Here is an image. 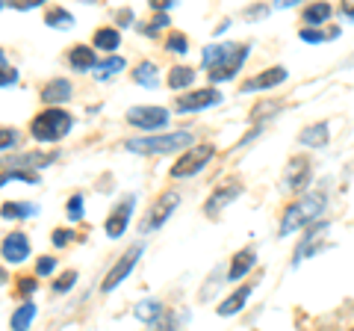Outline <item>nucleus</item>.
Returning a JSON list of instances; mask_svg holds the SVG:
<instances>
[{
	"label": "nucleus",
	"instance_id": "obj_15",
	"mask_svg": "<svg viewBox=\"0 0 354 331\" xmlns=\"http://www.w3.org/2000/svg\"><path fill=\"white\" fill-rule=\"evenodd\" d=\"M310 160L307 157H295L290 160V166H286V186H290L292 193H304V186L310 181Z\"/></svg>",
	"mask_w": 354,
	"mask_h": 331
},
{
	"label": "nucleus",
	"instance_id": "obj_26",
	"mask_svg": "<svg viewBox=\"0 0 354 331\" xmlns=\"http://www.w3.org/2000/svg\"><path fill=\"white\" fill-rule=\"evenodd\" d=\"M32 319H36V305H32V302H24V305L18 307V311H12L9 328H12V331H27Z\"/></svg>",
	"mask_w": 354,
	"mask_h": 331
},
{
	"label": "nucleus",
	"instance_id": "obj_28",
	"mask_svg": "<svg viewBox=\"0 0 354 331\" xmlns=\"http://www.w3.org/2000/svg\"><path fill=\"white\" fill-rule=\"evenodd\" d=\"M36 213H39V207L36 204H24V202H6L3 207H0V216L3 219H30Z\"/></svg>",
	"mask_w": 354,
	"mask_h": 331
},
{
	"label": "nucleus",
	"instance_id": "obj_12",
	"mask_svg": "<svg viewBox=\"0 0 354 331\" xmlns=\"http://www.w3.org/2000/svg\"><path fill=\"white\" fill-rule=\"evenodd\" d=\"M286 77H290V71L283 69V65H274V69H266V71H260V74H254V77H248L245 83L239 86V92H263V89H274V86H281Z\"/></svg>",
	"mask_w": 354,
	"mask_h": 331
},
{
	"label": "nucleus",
	"instance_id": "obj_10",
	"mask_svg": "<svg viewBox=\"0 0 354 331\" xmlns=\"http://www.w3.org/2000/svg\"><path fill=\"white\" fill-rule=\"evenodd\" d=\"M57 160H59L57 151H27V154H15V157L3 160L0 166H6V169H12V172H21V169L36 172V169H44V166H50Z\"/></svg>",
	"mask_w": 354,
	"mask_h": 331
},
{
	"label": "nucleus",
	"instance_id": "obj_45",
	"mask_svg": "<svg viewBox=\"0 0 354 331\" xmlns=\"http://www.w3.org/2000/svg\"><path fill=\"white\" fill-rule=\"evenodd\" d=\"M342 15H346L348 21H354V3H346V6H342Z\"/></svg>",
	"mask_w": 354,
	"mask_h": 331
},
{
	"label": "nucleus",
	"instance_id": "obj_17",
	"mask_svg": "<svg viewBox=\"0 0 354 331\" xmlns=\"http://www.w3.org/2000/svg\"><path fill=\"white\" fill-rule=\"evenodd\" d=\"M254 263H257V251H254V249H239L236 255H234V260H230L227 278H230V281L245 278V275L254 269Z\"/></svg>",
	"mask_w": 354,
	"mask_h": 331
},
{
	"label": "nucleus",
	"instance_id": "obj_36",
	"mask_svg": "<svg viewBox=\"0 0 354 331\" xmlns=\"http://www.w3.org/2000/svg\"><path fill=\"white\" fill-rule=\"evenodd\" d=\"M74 281H77V272L74 269H68V272H62L57 281H53V293H68L71 287H74Z\"/></svg>",
	"mask_w": 354,
	"mask_h": 331
},
{
	"label": "nucleus",
	"instance_id": "obj_47",
	"mask_svg": "<svg viewBox=\"0 0 354 331\" xmlns=\"http://www.w3.org/2000/svg\"><path fill=\"white\" fill-rule=\"evenodd\" d=\"M0 69H9V62H6V53L0 51Z\"/></svg>",
	"mask_w": 354,
	"mask_h": 331
},
{
	"label": "nucleus",
	"instance_id": "obj_22",
	"mask_svg": "<svg viewBox=\"0 0 354 331\" xmlns=\"http://www.w3.org/2000/svg\"><path fill=\"white\" fill-rule=\"evenodd\" d=\"M325 231H328V225H325V222H322V225H313V228H310V234L301 240V246H298V251L292 255V267H298V260H301V258L313 255V251H316V242H319V237H322Z\"/></svg>",
	"mask_w": 354,
	"mask_h": 331
},
{
	"label": "nucleus",
	"instance_id": "obj_8",
	"mask_svg": "<svg viewBox=\"0 0 354 331\" xmlns=\"http://www.w3.org/2000/svg\"><path fill=\"white\" fill-rule=\"evenodd\" d=\"M177 204H180V195L177 193H171V190H165L157 202L151 204V211H148V219L142 222V231H157V228H162L165 222H169V216L177 211Z\"/></svg>",
	"mask_w": 354,
	"mask_h": 331
},
{
	"label": "nucleus",
	"instance_id": "obj_30",
	"mask_svg": "<svg viewBox=\"0 0 354 331\" xmlns=\"http://www.w3.org/2000/svg\"><path fill=\"white\" fill-rule=\"evenodd\" d=\"M121 69H124V60L113 53V57H106L104 62L95 65V77H97V80H109V77H113L115 71H121Z\"/></svg>",
	"mask_w": 354,
	"mask_h": 331
},
{
	"label": "nucleus",
	"instance_id": "obj_13",
	"mask_svg": "<svg viewBox=\"0 0 354 331\" xmlns=\"http://www.w3.org/2000/svg\"><path fill=\"white\" fill-rule=\"evenodd\" d=\"M133 207H136V195H130L124 198L121 204H115V211L106 216V222H104V231H106V237H113L118 240L121 234L127 231V222H130V216H133Z\"/></svg>",
	"mask_w": 354,
	"mask_h": 331
},
{
	"label": "nucleus",
	"instance_id": "obj_41",
	"mask_svg": "<svg viewBox=\"0 0 354 331\" xmlns=\"http://www.w3.org/2000/svg\"><path fill=\"white\" fill-rule=\"evenodd\" d=\"M151 331H174V316L162 314V319H157V323L151 325Z\"/></svg>",
	"mask_w": 354,
	"mask_h": 331
},
{
	"label": "nucleus",
	"instance_id": "obj_27",
	"mask_svg": "<svg viewBox=\"0 0 354 331\" xmlns=\"http://www.w3.org/2000/svg\"><path fill=\"white\" fill-rule=\"evenodd\" d=\"M195 83V71L189 69V65H174V69L169 71V86L177 92V89H189V86Z\"/></svg>",
	"mask_w": 354,
	"mask_h": 331
},
{
	"label": "nucleus",
	"instance_id": "obj_39",
	"mask_svg": "<svg viewBox=\"0 0 354 331\" xmlns=\"http://www.w3.org/2000/svg\"><path fill=\"white\" fill-rule=\"evenodd\" d=\"M53 269H57V260H53L50 255H44L36 260V275H50Z\"/></svg>",
	"mask_w": 354,
	"mask_h": 331
},
{
	"label": "nucleus",
	"instance_id": "obj_16",
	"mask_svg": "<svg viewBox=\"0 0 354 331\" xmlns=\"http://www.w3.org/2000/svg\"><path fill=\"white\" fill-rule=\"evenodd\" d=\"M71 98V83L65 80V77H53V80H48L41 86V101L48 107H59Z\"/></svg>",
	"mask_w": 354,
	"mask_h": 331
},
{
	"label": "nucleus",
	"instance_id": "obj_33",
	"mask_svg": "<svg viewBox=\"0 0 354 331\" xmlns=\"http://www.w3.org/2000/svg\"><path fill=\"white\" fill-rule=\"evenodd\" d=\"M165 51L169 53H186L189 51V39H186L183 33H169V39H165Z\"/></svg>",
	"mask_w": 354,
	"mask_h": 331
},
{
	"label": "nucleus",
	"instance_id": "obj_11",
	"mask_svg": "<svg viewBox=\"0 0 354 331\" xmlns=\"http://www.w3.org/2000/svg\"><path fill=\"white\" fill-rule=\"evenodd\" d=\"M221 101L218 89H195V92H186L180 98H174V109L177 113H195V109H207V107H216Z\"/></svg>",
	"mask_w": 354,
	"mask_h": 331
},
{
	"label": "nucleus",
	"instance_id": "obj_6",
	"mask_svg": "<svg viewBox=\"0 0 354 331\" xmlns=\"http://www.w3.org/2000/svg\"><path fill=\"white\" fill-rule=\"evenodd\" d=\"M142 251H145V249H142V242H136V246H130L124 255H121V258L113 263V269H109V272L104 275V281H101V293H113L115 287L124 281L133 269H136V263H139V258H142Z\"/></svg>",
	"mask_w": 354,
	"mask_h": 331
},
{
	"label": "nucleus",
	"instance_id": "obj_5",
	"mask_svg": "<svg viewBox=\"0 0 354 331\" xmlns=\"http://www.w3.org/2000/svg\"><path fill=\"white\" fill-rule=\"evenodd\" d=\"M213 154H216V145L213 142H201V145H192V148H186L180 157L174 160V166H171V178L177 181V178H192L195 172H201L204 166L213 160Z\"/></svg>",
	"mask_w": 354,
	"mask_h": 331
},
{
	"label": "nucleus",
	"instance_id": "obj_2",
	"mask_svg": "<svg viewBox=\"0 0 354 331\" xmlns=\"http://www.w3.org/2000/svg\"><path fill=\"white\" fill-rule=\"evenodd\" d=\"M325 211V193H307L301 195L295 204H290L283 211V219H281V237L286 234H295L307 225H316L319 216Z\"/></svg>",
	"mask_w": 354,
	"mask_h": 331
},
{
	"label": "nucleus",
	"instance_id": "obj_9",
	"mask_svg": "<svg viewBox=\"0 0 354 331\" xmlns=\"http://www.w3.org/2000/svg\"><path fill=\"white\" fill-rule=\"evenodd\" d=\"M127 121L133 127H142V130H148V134H153V130L169 125V109H162V107H130Z\"/></svg>",
	"mask_w": 354,
	"mask_h": 331
},
{
	"label": "nucleus",
	"instance_id": "obj_19",
	"mask_svg": "<svg viewBox=\"0 0 354 331\" xmlns=\"http://www.w3.org/2000/svg\"><path fill=\"white\" fill-rule=\"evenodd\" d=\"M298 142L307 145V148H322V145H328V125H325V121H316V125L304 127L301 134H298Z\"/></svg>",
	"mask_w": 354,
	"mask_h": 331
},
{
	"label": "nucleus",
	"instance_id": "obj_50",
	"mask_svg": "<svg viewBox=\"0 0 354 331\" xmlns=\"http://www.w3.org/2000/svg\"><path fill=\"white\" fill-rule=\"evenodd\" d=\"M351 331H354V328H351Z\"/></svg>",
	"mask_w": 354,
	"mask_h": 331
},
{
	"label": "nucleus",
	"instance_id": "obj_43",
	"mask_svg": "<svg viewBox=\"0 0 354 331\" xmlns=\"http://www.w3.org/2000/svg\"><path fill=\"white\" fill-rule=\"evenodd\" d=\"M171 6H174L171 0H153V3H151L153 12H162V15H165V9H171Z\"/></svg>",
	"mask_w": 354,
	"mask_h": 331
},
{
	"label": "nucleus",
	"instance_id": "obj_40",
	"mask_svg": "<svg viewBox=\"0 0 354 331\" xmlns=\"http://www.w3.org/2000/svg\"><path fill=\"white\" fill-rule=\"evenodd\" d=\"M162 27H169V15L157 12V15H153V21H151V24L145 27V33H148V36H153V33H160Z\"/></svg>",
	"mask_w": 354,
	"mask_h": 331
},
{
	"label": "nucleus",
	"instance_id": "obj_46",
	"mask_svg": "<svg viewBox=\"0 0 354 331\" xmlns=\"http://www.w3.org/2000/svg\"><path fill=\"white\" fill-rule=\"evenodd\" d=\"M32 6H39V3H30V0H21V3H15V9H32Z\"/></svg>",
	"mask_w": 354,
	"mask_h": 331
},
{
	"label": "nucleus",
	"instance_id": "obj_23",
	"mask_svg": "<svg viewBox=\"0 0 354 331\" xmlns=\"http://www.w3.org/2000/svg\"><path fill=\"white\" fill-rule=\"evenodd\" d=\"M133 83H139V86H145V89H153V86L160 83V77H157V65H153L151 60L145 62H139L136 69H133Z\"/></svg>",
	"mask_w": 354,
	"mask_h": 331
},
{
	"label": "nucleus",
	"instance_id": "obj_49",
	"mask_svg": "<svg viewBox=\"0 0 354 331\" xmlns=\"http://www.w3.org/2000/svg\"><path fill=\"white\" fill-rule=\"evenodd\" d=\"M0 9H3V3H0Z\"/></svg>",
	"mask_w": 354,
	"mask_h": 331
},
{
	"label": "nucleus",
	"instance_id": "obj_44",
	"mask_svg": "<svg viewBox=\"0 0 354 331\" xmlns=\"http://www.w3.org/2000/svg\"><path fill=\"white\" fill-rule=\"evenodd\" d=\"M118 21H121V24H127V21H133V12H130V9H121V12H118Z\"/></svg>",
	"mask_w": 354,
	"mask_h": 331
},
{
	"label": "nucleus",
	"instance_id": "obj_4",
	"mask_svg": "<svg viewBox=\"0 0 354 331\" xmlns=\"http://www.w3.org/2000/svg\"><path fill=\"white\" fill-rule=\"evenodd\" d=\"M189 145L192 148V134L189 130H174V134H157V136H139V139H127L124 148L133 151V154H145V157H151V154H169V151H177Z\"/></svg>",
	"mask_w": 354,
	"mask_h": 331
},
{
	"label": "nucleus",
	"instance_id": "obj_37",
	"mask_svg": "<svg viewBox=\"0 0 354 331\" xmlns=\"http://www.w3.org/2000/svg\"><path fill=\"white\" fill-rule=\"evenodd\" d=\"M36 275H27V278H18V296H21V299H27L30 302V296L32 293H36Z\"/></svg>",
	"mask_w": 354,
	"mask_h": 331
},
{
	"label": "nucleus",
	"instance_id": "obj_1",
	"mask_svg": "<svg viewBox=\"0 0 354 331\" xmlns=\"http://www.w3.org/2000/svg\"><path fill=\"white\" fill-rule=\"evenodd\" d=\"M248 45L242 42H225V45H207L204 53H201V65L207 77L213 83H221V80H234L236 71L242 69V62L248 60Z\"/></svg>",
	"mask_w": 354,
	"mask_h": 331
},
{
	"label": "nucleus",
	"instance_id": "obj_25",
	"mask_svg": "<svg viewBox=\"0 0 354 331\" xmlns=\"http://www.w3.org/2000/svg\"><path fill=\"white\" fill-rule=\"evenodd\" d=\"M44 24L53 30H68V27H74V15L62 6H50L48 12H44Z\"/></svg>",
	"mask_w": 354,
	"mask_h": 331
},
{
	"label": "nucleus",
	"instance_id": "obj_31",
	"mask_svg": "<svg viewBox=\"0 0 354 331\" xmlns=\"http://www.w3.org/2000/svg\"><path fill=\"white\" fill-rule=\"evenodd\" d=\"M301 42H307V45H322V42H328V39H337L339 36V30H330V33H322V30H310V27H304L301 33Z\"/></svg>",
	"mask_w": 354,
	"mask_h": 331
},
{
	"label": "nucleus",
	"instance_id": "obj_18",
	"mask_svg": "<svg viewBox=\"0 0 354 331\" xmlns=\"http://www.w3.org/2000/svg\"><path fill=\"white\" fill-rule=\"evenodd\" d=\"M68 65L74 71H92L97 60H95V51L88 45H71L68 48Z\"/></svg>",
	"mask_w": 354,
	"mask_h": 331
},
{
	"label": "nucleus",
	"instance_id": "obj_24",
	"mask_svg": "<svg viewBox=\"0 0 354 331\" xmlns=\"http://www.w3.org/2000/svg\"><path fill=\"white\" fill-rule=\"evenodd\" d=\"M92 45L97 51H106V53H113L118 45H121V33L115 27H101L95 33V39H92Z\"/></svg>",
	"mask_w": 354,
	"mask_h": 331
},
{
	"label": "nucleus",
	"instance_id": "obj_21",
	"mask_svg": "<svg viewBox=\"0 0 354 331\" xmlns=\"http://www.w3.org/2000/svg\"><path fill=\"white\" fill-rule=\"evenodd\" d=\"M248 296H251V287H239L236 293H230L227 299L218 305V311H216V314H218V316H234V314H239V311H242V305L248 302Z\"/></svg>",
	"mask_w": 354,
	"mask_h": 331
},
{
	"label": "nucleus",
	"instance_id": "obj_3",
	"mask_svg": "<svg viewBox=\"0 0 354 331\" xmlns=\"http://www.w3.org/2000/svg\"><path fill=\"white\" fill-rule=\"evenodd\" d=\"M74 127V118L59 107H48L30 121V134L39 142H59L62 136H68V130Z\"/></svg>",
	"mask_w": 354,
	"mask_h": 331
},
{
	"label": "nucleus",
	"instance_id": "obj_48",
	"mask_svg": "<svg viewBox=\"0 0 354 331\" xmlns=\"http://www.w3.org/2000/svg\"><path fill=\"white\" fill-rule=\"evenodd\" d=\"M3 281H6V269L0 267V287H3Z\"/></svg>",
	"mask_w": 354,
	"mask_h": 331
},
{
	"label": "nucleus",
	"instance_id": "obj_35",
	"mask_svg": "<svg viewBox=\"0 0 354 331\" xmlns=\"http://www.w3.org/2000/svg\"><path fill=\"white\" fill-rule=\"evenodd\" d=\"M18 145V130L15 127H0V151H12Z\"/></svg>",
	"mask_w": 354,
	"mask_h": 331
},
{
	"label": "nucleus",
	"instance_id": "obj_7",
	"mask_svg": "<svg viewBox=\"0 0 354 331\" xmlns=\"http://www.w3.org/2000/svg\"><path fill=\"white\" fill-rule=\"evenodd\" d=\"M242 195V181L239 178H227V181H221L213 193H209V198H207V204H204V213L209 216V219H216L221 211H225L227 204H234L236 198Z\"/></svg>",
	"mask_w": 354,
	"mask_h": 331
},
{
	"label": "nucleus",
	"instance_id": "obj_32",
	"mask_svg": "<svg viewBox=\"0 0 354 331\" xmlns=\"http://www.w3.org/2000/svg\"><path fill=\"white\" fill-rule=\"evenodd\" d=\"M65 213H68L71 222H80V219H83V213H86V202H83V195H80V193L68 198V204H65Z\"/></svg>",
	"mask_w": 354,
	"mask_h": 331
},
{
	"label": "nucleus",
	"instance_id": "obj_42",
	"mask_svg": "<svg viewBox=\"0 0 354 331\" xmlns=\"http://www.w3.org/2000/svg\"><path fill=\"white\" fill-rule=\"evenodd\" d=\"M18 83V71L15 69H0V86H12Z\"/></svg>",
	"mask_w": 354,
	"mask_h": 331
},
{
	"label": "nucleus",
	"instance_id": "obj_14",
	"mask_svg": "<svg viewBox=\"0 0 354 331\" xmlns=\"http://www.w3.org/2000/svg\"><path fill=\"white\" fill-rule=\"evenodd\" d=\"M0 255H3L6 263H24L30 258V240H27V234L15 231V234L3 237V242H0Z\"/></svg>",
	"mask_w": 354,
	"mask_h": 331
},
{
	"label": "nucleus",
	"instance_id": "obj_34",
	"mask_svg": "<svg viewBox=\"0 0 354 331\" xmlns=\"http://www.w3.org/2000/svg\"><path fill=\"white\" fill-rule=\"evenodd\" d=\"M9 181H24V184H39V175L36 172H12L6 169L3 175H0V186L9 184Z\"/></svg>",
	"mask_w": 354,
	"mask_h": 331
},
{
	"label": "nucleus",
	"instance_id": "obj_20",
	"mask_svg": "<svg viewBox=\"0 0 354 331\" xmlns=\"http://www.w3.org/2000/svg\"><path fill=\"white\" fill-rule=\"evenodd\" d=\"M330 15H334V6H330V3H310L304 12H301V21H304L310 30H316L319 24H325Z\"/></svg>",
	"mask_w": 354,
	"mask_h": 331
},
{
	"label": "nucleus",
	"instance_id": "obj_29",
	"mask_svg": "<svg viewBox=\"0 0 354 331\" xmlns=\"http://www.w3.org/2000/svg\"><path fill=\"white\" fill-rule=\"evenodd\" d=\"M162 305L157 299H145V302H139L136 305V319H142V323H157V319H162Z\"/></svg>",
	"mask_w": 354,
	"mask_h": 331
},
{
	"label": "nucleus",
	"instance_id": "obj_38",
	"mask_svg": "<svg viewBox=\"0 0 354 331\" xmlns=\"http://www.w3.org/2000/svg\"><path fill=\"white\" fill-rule=\"evenodd\" d=\"M71 240H74V231H68V228H57V231L50 234V242H53L57 249H65Z\"/></svg>",
	"mask_w": 354,
	"mask_h": 331
}]
</instances>
